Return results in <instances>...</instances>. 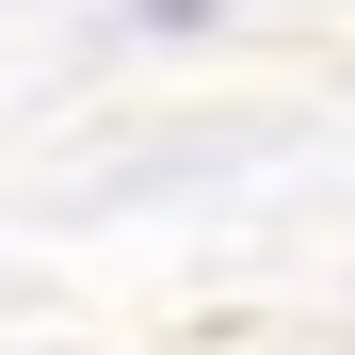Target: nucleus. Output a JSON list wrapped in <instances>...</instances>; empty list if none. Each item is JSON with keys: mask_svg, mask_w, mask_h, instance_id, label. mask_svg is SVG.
I'll use <instances>...</instances> for the list:
<instances>
[]
</instances>
